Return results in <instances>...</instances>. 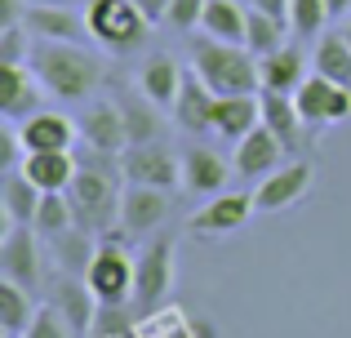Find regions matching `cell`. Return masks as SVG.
I'll list each match as a JSON object with an SVG mask.
<instances>
[{
	"mask_svg": "<svg viewBox=\"0 0 351 338\" xmlns=\"http://www.w3.org/2000/svg\"><path fill=\"white\" fill-rule=\"evenodd\" d=\"M27 5H76V0H27Z\"/></svg>",
	"mask_w": 351,
	"mask_h": 338,
	"instance_id": "obj_41",
	"label": "cell"
},
{
	"mask_svg": "<svg viewBox=\"0 0 351 338\" xmlns=\"http://www.w3.org/2000/svg\"><path fill=\"white\" fill-rule=\"evenodd\" d=\"M23 338H76V330L62 321V312L53 303H45V307H36V321Z\"/></svg>",
	"mask_w": 351,
	"mask_h": 338,
	"instance_id": "obj_35",
	"label": "cell"
},
{
	"mask_svg": "<svg viewBox=\"0 0 351 338\" xmlns=\"http://www.w3.org/2000/svg\"><path fill=\"white\" fill-rule=\"evenodd\" d=\"M138 89H143V94L152 98L156 107H173V98H178V89H182L178 62H173L169 53H156V58H147L143 71H138Z\"/></svg>",
	"mask_w": 351,
	"mask_h": 338,
	"instance_id": "obj_26",
	"label": "cell"
},
{
	"mask_svg": "<svg viewBox=\"0 0 351 338\" xmlns=\"http://www.w3.org/2000/svg\"><path fill=\"white\" fill-rule=\"evenodd\" d=\"M116 107L125 116V134H129V147L138 143H160V116H156V103L143 94V89H120L116 94Z\"/></svg>",
	"mask_w": 351,
	"mask_h": 338,
	"instance_id": "obj_25",
	"label": "cell"
},
{
	"mask_svg": "<svg viewBox=\"0 0 351 338\" xmlns=\"http://www.w3.org/2000/svg\"><path fill=\"white\" fill-rule=\"evenodd\" d=\"M85 18H89L94 40L107 45V49H116V53H134L138 45L147 40V32H152L147 14L134 0H89Z\"/></svg>",
	"mask_w": 351,
	"mask_h": 338,
	"instance_id": "obj_4",
	"label": "cell"
},
{
	"mask_svg": "<svg viewBox=\"0 0 351 338\" xmlns=\"http://www.w3.org/2000/svg\"><path fill=\"white\" fill-rule=\"evenodd\" d=\"M245 27H249V9L236 5V0H209L205 18H200V32L227 45H245Z\"/></svg>",
	"mask_w": 351,
	"mask_h": 338,
	"instance_id": "obj_29",
	"label": "cell"
},
{
	"mask_svg": "<svg viewBox=\"0 0 351 338\" xmlns=\"http://www.w3.org/2000/svg\"><path fill=\"white\" fill-rule=\"evenodd\" d=\"M27 23L18 27H0V62H27L32 58V49H27Z\"/></svg>",
	"mask_w": 351,
	"mask_h": 338,
	"instance_id": "obj_36",
	"label": "cell"
},
{
	"mask_svg": "<svg viewBox=\"0 0 351 338\" xmlns=\"http://www.w3.org/2000/svg\"><path fill=\"white\" fill-rule=\"evenodd\" d=\"M18 169L40 191H67L71 178H76V169H80V160L71 156V152H27V156L18 160Z\"/></svg>",
	"mask_w": 351,
	"mask_h": 338,
	"instance_id": "obj_23",
	"label": "cell"
},
{
	"mask_svg": "<svg viewBox=\"0 0 351 338\" xmlns=\"http://www.w3.org/2000/svg\"><path fill=\"white\" fill-rule=\"evenodd\" d=\"M27 32L40 36V40H94V32H89V18L76 14L71 5H27Z\"/></svg>",
	"mask_w": 351,
	"mask_h": 338,
	"instance_id": "obj_16",
	"label": "cell"
},
{
	"mask_svg": "<svg viewBox=\"0 0 351 338\" xmlns=\"http://www.w3.org/2000/svg\"><path fill=\"white\" fill-rule=\"evenodd\" d=\"M245 45H249V53H254V58L280 49V45H285V18H271V14H263V9H249Z\"/></svg>",
	"mask_w": 351,
	"mask_h": 338,
	"instance_id": "obj_32",
	"label": "cell"
},
{
	"mask_svg": "<svg viewBox=\"0 0 351 338\" xmlns=\"http://www.w3.org/2000/svg\"><path fill=\"white\" fill-rule=\"evenodd\" d=\"M254 125H263V94H223L214 98V134L240 143Z\"/></svg>",
	"mask_w": 351,
	"mask_h": 338,
	"instance_id": "obj_21",
	"label": "cell"
},
{
	"mask_svg": "<svg viewBox=\"0 0 351 338\" xmlns=\"http://www.w3.org/2000/svg\"><path fill=\"white\" fill-rule=\"evenodd\" d=\"M120 241H107L103 236L98 250H94V263L85 271V285L94 289L98 303H129L134 298V258L120 250Z\"/></svg>",
	"mask_w": 351,
	"mask_h": 338,
	"instance_id": "obj_5",
	"label": "cell"
},
{
	"mask_svg": "<svg viewBox=\"0 0 351 338\" xmlns=\"http://www.w3.org/2000/svg\"><path fill=\"white\" fill-rule=\"evenodd\" d=\"M120 178H125V169H120L116 152H94L89 147V156L80 160L76 178H71V187H67L71 218H76L80 232L107 236L112 227H120V196H125Z\"/></svg>",
	"mask_w": 351,
	"mask_h": 338,
	"instance_id": "obj_1",
	"label": "cell"
},
{
	"mask_svg": "<svg viewBox=\"0 0 351 338\" xmlns=\"http://www.w3.org/2000/svg\"><path fill=\"white\" fill-rule=\"evenodd\" d=\"M120 169H125V182L173 191V182L182 178V156H173L169 147H160V143H138V147L120 152Z\"/></svg>",
	"mask_w": 351,
	"mask_h": 338,
	"instance_id": "obj_7",
	"label": "cell"
},
{
	"mask_svg": "<svg viewBox=\"0 0 351 338\" xmlns=\"http://www.w3.org/2000/svg\"><path fill=\"white\" fill-rule=\"evenodd\" d=\"M293 103H298L302 121H307L311 130H320V125H334V121H347L351 116V89L338 85V80H329V76H320V71H311V76L293 89Z\"/></svg>",
	"mask_w": 351,
	"mask_h": 338,
	"instance_id": "obj_6",
	"label": "cell"
},
{
	"mask_svg": "<svg viewBox=\"0 0 351 338\" xmlns=\"http://www.w3.org/2000/svg\"><path fill=\"white\" fill-rule=\"evenodd\" d=\"M325 5H329V18H338V14H347V9H351V0H325Z\"/></svg>",
	"mask_w": 351,
	"mask_h": 338,
	"instance_id": "obj_40",
	"label": "cell"
},
{
	"mask_svg": "<svg viewBox=\"0 0 351 338\" xmlns=\"http://www.w3.org/2000/svg\"><path fill=\"white\" fill-rule=\"evenodd\" d=\"M40 196L45 191L27 178L23 169H9L5 182H0V205H5V218L9 223H36V209H40Z\"/></svg>",
	"mask_w": 351,
	"mask_h": 338,
	"instance_id": "obj_27",
	"label": "cell"
},
{
	"mask_svg": "<svg viewBox=\"0 0 351 338\" xmlns=\"http://www.w3.org/2000/svg\"><path fill=\"white\" fill-rule=\"evenodd\" d=\"M32 71L40 76L45 94H53L58 103H85L94 89H103L107 62L98 53H89L76 40H45L32 49Z\"/></svg>",
	"mask_w": 351,
	"mask_h": 338,
	"instance_id": "obj_2",
	"label": "cell"
},
{
	"mask_svg": "<svg viewBox=\"0 0 351 338\" xmlns=\"http://www.w3.org/2000/svg\"><path fill=\"white\" fill-rule=\"evenodd\" d=\"M311 165L307 160H285L276 173H267L263 182H258V191H254V205L263 209V214H280V209H289V205H298L302 196H307V187H311Z\"/></svg>",
	"mask_w": 351,
	"mask_h": 338,
	"instance_id": "obj_11",
	"label": "cell"
},
{
	"mask_svg": "<svg viewBox=\"0 0 351 338\" xmlns=\"http://www.w3.org/2000/svg\"><path fill=\"white\" fill-rule=\"evenodd\" d=\"M173 285V241L160 236L152 241L143 254L134 258V303L138 307H156Z\"/></svg>",
	"mask_w": 351,
	"mask_h": 338,
	"instance_id": "obj_9",
	"label": "cell"
},
{
	"mask_svg": "<svg viewBox=\"0 0 351 338\" xmlns=\"http://www.w3.org/2000/svg\"><path fill=\"white\" fill-rule=\"evenodd\" d=\"M36 232L40 236H62V232H71L76 227V218H71V200H67V191H45L40 196V209H36Z\"/></svg>",
	"mask_w": 351,
	"mask_h": 338,
	"instance_id": "obj_33",
	"label": "cell"
},
{
	"mask_svg": "<svg viewBox=\"0 0 351 338\" xmlns=\"http://www.w3.org/2000/svg\"><path fill=\"white\" fill-rule=\"evenodd\" d=\"M214 98L218 94L196 71H182V89H178V98H173V121H178V130H187V134L214 130Z\"/></svg>",
	"mask_w": 351,
	"mask_h": 338,
	"instance_id": "obj_19",
	"label": "cell"
},
{
	"mask_svg": "<svg viewBox=\"0 0 351 338\" xmlns=\"http://www.w3.org/2000/svg\"><path fill=\"white\" fill-rule=\"evenodd\" d=\"M249 9H263V14L285 18V23H289V0H249Z\"/></svg>",
	"mask_w": 351,
	"mask_h": 338,
	"instance_id": "obj_39",
	"label": "cell"
},
{
	"mask_svg": "<svg viewBox=\"0 0 351 338\" xmlns=\"http://www.w3.org/2000/svg\"><path fill=\"white\" fill-rule=\"evenodd\" d=\"M263 125L285 143V152H298V147H302V130H307V121H302V112H298V103H293V94L263 89Z\"/></svg>",
	"mask_w": 351,
	"mask_h": 338,
	"instance_id": "obj_24",
	"label": "cell"
},
{
	"mask_svg": "<svg viewBox=\"0 0 351 338\" xmlns=\"http://www.w3.org/2000/svg\"><path fill=\"white\" fill-rule=\"evenodd\" d=\"M134 5L138 9H143V14H147V23H169V5H173V0H134Z\"/></svg>",
	"mask_w": 351,
	"mask_h": 338,
	"instance_id": "obj_38",
	"label": "cell"
},
{
	"mask_svg": "<svg viewBox=\"0 0 351 338\" xmlns=\"http://www.w3.org/2000/svg\"><path fill=\"white\" fill-rule=\"evenodd\" d=\"M311 71L351 89V40L343 32H320L316 49H311Z\"/></svg>",
	"mask_w": 351,
	"mask_h": 338,
	"instance_id": "obj_28",
	"label": "cell"
},
{
	"mask_svg": "<svg viewBox=\"0 0 351 338\" xmlns=\"http://www.w3.org/2000/svg\"><path fill=\"white\" fill-rule=\"evenodd\" d=\"M191 71L223 94H263V76H258V58L249 53V45H227L214 36H200L191 45Z\"/></svg>",
	"mask_w": 351,
	"mask_h": 338,
	"instance_id": "obj_3",
	"label": "cell"
},
{
	"mask_svg": "<svg viewBox=\"0 0 351 338\" xmlns=\"http://www.w3.org/2000/svg\"><path fill=\"white\" fill-rule=\"evenodd\" d=\"M165 218H169V191L129 182L125 196H120V227H116V232L125 236V241H138V236L156 232Z\"/></svg>",
	"mask_w": 351,
	"mask_h": 338,
	"instance_id": "obj_8",
	"label": "cell"
},
{
	"mask_svg": "<svg viewBox=\"0 0 351 338\" xmlns=\"http://www.w3.org/2000/svg\"><path fill=\"white\" fill-rule=\"evenodd\" d=\"M94 250H98V236L80 232V227H71V232L53 236V254H58V267L71 271V276H85L89 263H94Z\"/></svg>",
	"mask_w": 351,
	"mask_h": 338,
	"instance_id": "obj_31",
	"label": "cell"
},
{
	"mask_svg": "<svg viewBox=\"0 0 351 338\" xmlns=\"http://www.w3.org/2000/svg\"><path fill=\"white\" fill-rule=\"evenodd\" d=\"M232 165H236L240 178H258V182H263L267 173H276V169L285 165V143L276 138L267 125H254V130H249L245 138L236 143Z\"/></svg>",
	"mask_w": 351,
	"mask_h": 338,
	"instance_id": "obj_15",
	"label": "cell"
},
{
	"mask_svg": "<svg viewBox=\"0 0 351 338\" xmlns=\"http://www.w3.org/2000/svg\"><path fill=\"white\" fill-rule=\"evenodd\" d=\"M18 138H23V152H71V143L80 138V121L40 107L27 121H18Z\"/></svg>",
	"mask_w": 351,
	"mask_h": 338,
	"instance_id": "obj_13",
	"label": "cell"
},
{
	"mask_svg": "<svg viewBox=\"0 0 351 338\" xmlns=\"http://www.w3.org/2000/svg\"><path fill=\"white\" fill-rule=\"evenodd\" d=\"M80 138H85L94 152H116V156L129 147L125 116H120L116 98H112V103H94L85 116H80Z\"/></svg>",
	"mask_w": 351,
	"mask_h": 338,
	"instance_id": "obj_22",
	"label": "cell"
},
{
	"mask_svg": "<svg viewBox=\"0 0 351 338\" xmlns=\"http://www.w3.org/2000/svg\"><path fill=\"white\" fill-rule=\"evenodd\" d=\"M232 173H236V165H227L214 147L191 143V147L182 152V187L196 191V196H218V191L227 187V178H232Z\"/></svg>",
	"mask_w": 351,
	"mask_h": 338,
	"instance_id": "obj_17",
	"label": "cell"
},
{
	"mask_svg": "<svg viewBox=\"0 0 351 338\" xmlns=\"http://www.w3.org/2000/svg\"><path fill=\"white\" fill-rule=\"evenodd\" d=\"M40 89L45 85L32 71V62H0V116L9 125L40 112Z\"/></svg>",
	"mask_w": 351,
	"mask_h": 338,
	"instance_id": "obj_10",
	"label": "cell"
},
{
	"mask_svg": "<svg viewBox=\"0 0 351 338\" xmlns=\"http://www.w3.org/2000/svg\"><path fill=\"white\" fill-rule=\"evenodd\" d=\"M36 227L32 223H9V236L0 245V267H5V280H18L23 289L40 285V254H36Z\"/></svg>",
	"mask_w": 351,
	"mask_h": 338,
	"instance_id": "obj_12",
	"label": "cell"
},
{
	"mask_svg": "<svg viewBox=\"0 0 351 338\" xmlns=\"http://www.w3.org/2000/svg\"><path fill=\"white\" fill-rule=\"evenodd\" d=\"M329 23V5L325 0H289V27L298 40H320Z\"/></svg>",
	"mask_w": 351,
	"mask_h": 338,
	"instance_id": "obj_34",
	"label": "cell"
},
{
	"mask_svg": "<svg viewBox=\"0 0 351 338\" xmlns=\"http://www.w3.org/2000/svg\"><path fill=\"white\" fill-rule=\"evenodd\" d=\"M205 5H209V0H173V5H169V27H178V32H196L200 18H205Z\"/></svg>",
	"mask_w": 351,
	"mask_h": 338,
	"instance_id": "obj_37",
	"label": "cell"
},
{
	"mask_svg": "<svg viewBox=\"0 0 351 338\" xmlns=\"http://www.w3.org/2000/svg\"><path fill=\"white\" fill-rule=\"evenodd\" d=\"M343 36H347V40H351V18H347V27H343Z\"/></svg>",
	"mask_w": 351,
	"mask_h": 338,
	"instance_id": "obj_42",
	"label": "cell"
},
{
	"mask_svg": "<svg viewBox=\"0 0 351 338\" xmlns=\"http://www.w3.org/2000/svg\"><path fill=\"white\" fill-rule=\"evenodd\" d=\"M254 196H240V191H218V196H209L205 209H196L191 214V232L196 236H232L240 227L249 223V214H254Z\"/></svg>",
	"mask_w": 351,
	"mask_h": 338,
	"instance_id": "obj_14",
	"label": "cell"
},
{
	"mask_svg": "<svg viewBox=\"0 0 351 338\" xmlns=\"http://www.w3.org/2000/svg\"><path fill=\"white\" fill-rule=\"evenodd\" d=\"M36 321V303L32 289H23L18 280H0V334L5 338H23Z\"/></svg>",
	"mask_w": 351,
	"mask_h": 338,
	"instance_id": "obj_30",
	"label": "cell"
},
{
	"mask_svg": "<svg viewBox=\"0 0 351 338\" xmlns=\"http://www.w3.org/2000/svg\"><path fill=\"white\" fill-rule=\"evenodd\" d=\"M53 307H58L62 312V321L71 325V330H76V338H85L89 334V325H94V316H98V298H94V289L85 285V276H71V271H62L58 280H53Z\"/></svg>",
	"mask_w": 351,
	"mask_h": 338,
	"instance_id": "obj_18",
	"label": "cell"
},
{
	"mask_svg": "<svg viewBox=\"0 0 351 338\" xmlns=\"http://www.w3.org/2000/svg\"><path fill=\"white\" fill-rule=\"evenodd\" d=\"M307 62L311 53L302 45H280V49L263 53L258 58V76H263V89H276V94H293V89L307 80Z\"/></svg>",
	"mask_w": 351,
	"mask_h": 338,
	"instance_id": "obj_20",
	"label": "cell"
}]
</instances>
